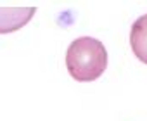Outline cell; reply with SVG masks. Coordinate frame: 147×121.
Masks as SVG:
<instances>
[{
	"label": "cell",
	"mask_w": 147,
	"mask_h": 121,
	"mask_svg": "<svg viewBox=\"0 0 147 121\" xmlns=\"http://www.w3.org/2000/svg\"><path fill=\"white\" fill-rule=\"evenodd\" d=\"M66 68L76 81L99 80L107 68V50L104 43L94 36L73 40L66 52Z\"/></svg>",
	"instance_id": "obj_1"
},
{
	"label": "cell",
	"mask_w": 147,
	"mask_h": 121,
	"mask_svg": "<svg viewBox=\"0 0 147 121\" xmlns=\"http://www.w3.org/2000/svg\"><path fill=\"white\" fill-rule=\"evenodd\" d=\"M36 7H0V33H12L33 17Z\"/></svg>",
	"instance_id": "obj_2"
},
{
	"label": "cell",
	"mask_w": 147,
	"mask_h": 121,
	"mask_svg": "<svg viewBox=\"0 0 147 121\" xmlns=\"http://www.w3.org/2000/svg\"><path fill=\"white\" fill-rule=\"evenodd\" d=\"M130 45L135 57L140 63L147 64V14L133 21L130 30Z\"/></svg>",
	"instance_id": "obj_3"
}]
</instances>
